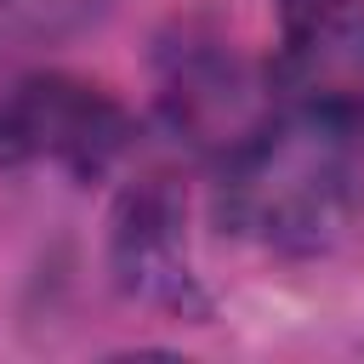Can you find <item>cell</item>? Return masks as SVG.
<instances>
[{"label": "cell", "instance_id": "cell-1", "mask_svg": "<svg viewBox=\"0 0 364 364\" xmlns=\"http://www.w3.org/2000/svg\"><path fill=\"white\" fill-rule=\"evenodd\" d=\"M353 148L358 136L301 108L267 114V125L222 159L216 222L273 256H330L364 210Z\"/></svg>", "mask_w": 364, "mask_h": 364}, {"label": "cell", "instance_id": "cell-2", "mask_svg": "<svg viewBox=\"0 0 364 364\" xmlns=\"http://www.w3.org/2000/svg\"><path fill=\"white\" fill-rule=\"evenodd\" d=\"M131 148V114L91 80L28 74L0 91V171H63L102 182Z\"/></svg>", "mask_w": 364, "mask_h": 364}, {"label": "cell", "instance_id": "cell-3", "mask_svg": "<svg viewBox=\"0 0 364 364\" xmlns=\"http://www.w3.org/2000/svg\"><path fill=\"white\" fill-rule=\"evenodd\" d=\"M159 114L188 148L228 159L245 136L267 125L273 102L222 34L176 28L159 46Z\"/></svg>", "mask_w": 364, "mask_h": 364}, {"label": "cell", "instance_id": "cell-4", "mask_svg": "<svg viewBox=\"0 0 364 364\" xmlns=\"http://www.w3.org/2000/svg\"><path fill=\"white\" fill-rule=\"evenodd\" d=\"M182 199L165 176H142L119 193L108 216V267L119 296L171 313V318H205L210 296L188 262V233H182Z\"/></svg>", "mask_w": 364, "mask_h": 364}, {"label": "cell", "instance_id": "cell-5", "mask_svg": "<svg viewBox=\"0 0 364 364\" xmlns=\"http://www.w3.org/2000/svg\"><path fill=\"white\" fill-rule=\"evenodd\" d=\"M273 91L284 97V108H301L364 142V11H341L336 23L284 40Z\"/></svg>", "mask_w": 364, "mask_h": 364}, {"label": "cell", "instance_id": "cell-6", "mask_svg": "<svg viewBox=\"0 0 364 364\" xmlns=\"http://www.w3.org/2000/svg\"><path fill=\"white\" fill-rule=\"evenodd\" d=\"M114 11V0H0V57L51 51L80 40Z\"/></svg>", "mask_w": 364, "mask_h": 364}, {"label": "cell", "instance_id": "cell-7", "mask_svg": "<svg viewBox=\"0 0 364 364\" xmlns=\"http://www.w3.org/2000/svg\"><path fill=\"white\" fill-rule=\"evenodd\" d=\"M341 11H353V0H279V28H284V40H301L324 23H336Z\"/></svg>", "mask_w": 364, "mask_h": 364}]
</instances>
